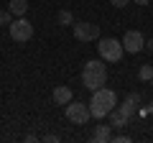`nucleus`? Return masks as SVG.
I'll return each instance as SVG.
<instances>
[{
	"instance_id": "dca6fc26",
	"label": "nucleus",
	"mask_w": 153,
	"mask_h": 143,
	"mask_svg": "<svg viewBox=\"0 0 153 143\" xmlns=\"http://www.w3.org/2000/svg\"><path fill=\"white\" fill-rule=\"evenodd\" d=\"M115 143H130V136H112Z\"/></svg>"
},
{
	"instance_id": "f257e3e1",
	"label": "nucleus",
	"mask_w": 153,
	"mask_h": 143,
	"mask_svg": "<svg viewBox=\"0 0 153 143\" xmlns=\"http://www.w3.org/2000/svg\"><path fill=\"white\" fill-rule=\"evenodd\" d=\"M112 107H117V95L112 92V89L107 87H100L92 92V100H89V112H92V118H107L110 110Z\"/></svg>"
},
{
	"instance_id": "aec40b11",
	"label": "nucleus",
	"mask_w": 153,
	"mask_h": 143,
	"mask_svg": "<svg viewBox=\"0 0 153 143\" xmlns=\"http://www.w3.org/2000/svg\"><path fill=\"white\" fill-rule=\"evenodd\" d=\"M133 3H138V5H148L151 0H133Z\"/></svg>"
},
{
	"instance_id": "4468645a",
	"label": "nucleus",
	"mask_w": 153,
	"mask_h": 143,
	"mask_svg": "<svg viewBox=\"0 0 153 143\" xmlns=\"http://www.w3.org/2000/svg\"><path fill=\"white\" fill-rule=\"evenodd\" d=\"M56 21H59V26H71V23H74V16H71L69 10H59Z\"/></svg>"
},
{
	"instance_id": "f03ea898",
	"label": "nucleus",
	"mask_w": 153,
	"mask_h": 143,
	"mask_svg": "<svg viewBox=\"0 0 153 143\" xmlns=\"http://www.w3.org/2000/svg\"><path fill=\"white\" fill-rule=\"evenodd\" d=\"M105 82H107V66H105L102 59H92L84 64L82 69V84L89 89V92H94V89L105 87Z\"/></svg>"
},
{
	"instance_id": "7ed1b4c3",
	"label": "nucleus",
	"mask_w": 153,
	"mask_h": 143,
	"mask_svg": "<svg viewBox=\"0 0 153 143\" xmlns=\"http://www.w3.org/2000/svg\"><path fill=\"white\" fill-rule=\"evenodd\" d=\"M97 54L102 61L117 64L123 59V54H125V49H123V41H117V39H100L97 41Z\"/></svg>"
},
{
	"instance_id": "ddd939ff",
	"label": "nucleus",
	"mask_w": 153,
	"mask_h": 143,
	"mask_svg": "<svg viewBox=\"0 0 153 143\" xmlns=\"http://www.w3.org/2000/svg\"><path fill=\"white\" fill-rule=\"evenodd\" d=\"M138 79H140V82H151V79H153V66L151 64H143L140 69H138Z\"/></svg>"
},
{
	"instance_id": "9d476101",
	"label": "nucleus",
	"mask_w": 153,
	"mask_h": 143,
	"mask_svg": "<svg viewBox=\"0 0 153 143\" xmlns=\"http://www.w3.org/2000/svg\"><path fill=\"white\" fill-rule=\"evenodd\" d=\"M107 118H110V125H112V128H123V125H128V123H130V118H128L120 107H112Z\"/></svg>"
},
{
	"instance_id": "6ab92c4d",
	"label": "nucleus",
	"mask_w": 153,
	"mask_h": 143,
	"mask_svg": "<svg viewBox=\"0 0 153 143\" xmlns=\"http://www.w3.org/2000/svg\"><path fill=\"white\" fill-rule=\"evenodd\" d=\"M146 49H148V51H153V39H148V41H146Z\"/></svg>"
},
{
	"instance_id": "a211bd4d",
	"label": "nucleus",
	"mask_w": 153,
	"mask_h": 143,
	"mask_svg": "<svg viewBox=\"0 0 153 143\" xmlns=\"http://www.w3.org/2000/svg\"><path fill=\"white\" fill-rule=\"evenodd\" d=\"M44 141H46V143H59V136H56V133H49Z\"/></svg>"
},
{
	"instance_id": "20e7f679",
	"label": "nucleus",
	"mask_w": 153,
	"mask_h": 143,
	"mask_svg": "<svg viewBox=\"0 0 153 143\" xmlns=\"http://www.w3.org/2000/svg\"><path fill=\"white\" fill-rule=\"evenodd\" d=\"M10 39L16 41V44H26V41H31V36H33V23L28 21V18H13L10 21Z\"/></svg>"
},
{
	"instance_id": "6e6552de",
	"label": "nucleus",
	"mask_w": 153,
	"mask_h": 143,
	"mask_svg": "<svg viewBox=\"0 0 153 143\" xmlns=\"http://www.w3.org/2000/svg\"><path fill=\"white\" fill-rule=\"evenodd\" d=\"M138 102H140V95H135V92H133V95H128V97L123 100V102L117 105V107H120V110H123V112H125V115L133 120V118H135V112H138Z\"/></svg>"
},
{
	"instance_id": "423d86ee",
	"label": "nucleus",
	"mask_w": 153,
	"mask_h": 143,
	"mask_svg": "<svg viewBox=\"0 0 153 143\" xmlns=\"http://www.w3.org/2000/svg\"><path fill=\"white\" fill-rule=\"evenodd\" d=\"M66 107V118H69L71 123H76V125H84V123L92 118V112H89V102H79V100H71V102L64 105Z\"/></svg>"
},
{
	"instance_id": "9b49d317",
	"label": "nucleus",
	"mask_w": 153,
	"mask_h": 143,
	"mask_svg": "<svg viewBox=\"0 0 153 143\" xmlns=\"http://www.w3.org/2000/svg\"><path fill=\"white\" fill-rule=\"evenodd\" d=\"M71 100H74V92H71L69 87L61 84V87L54 89V102H56V105H66V102H71Z\"/></svg>"
},
{
	"instance_id": "0eeeda50",
	"label": "nucleus",
	"mask_w": 153,
	"mask_h": 143,
	"mask_svg": "<svg viewBox=\"0 0 153 143\" xmlns=\"http://www.w3.org/2000/svg\"><path fill=\"white\" fill-rule=\"evenodd\" d=\"M123 49H125V54H138V51L146 49V36H143L140 31H128L125 36H123Z\"/></svg>"
},
{
	"instance_id": "412c9836",
	"label": "nucleus",
	"mask_w": 153,
	"mask_h": 143,
	"mask_svg": "<svg viewBox=\"0 0 153 143\" xmlns=\"http://www.w3.org/2000/svg\"><path fill=\"white\" fill-rule=\"evenodd\" d=\"M148 112H153V102H151V107H148Z\"/></svg>"
},
{
	"instance_id": "1a4fd4ad",
	"label": "nucleus",
	"mask_w": 153,
	"mask_h": 143,
	"mask_svg": "<svg viewBox=\"0 0 153 143\" xmlns=\"http://www.w3.org/2000/svg\"><path fill=\"white\" fill-rule=\"evenodd\" d=\"M92 141L94 143H107L112 141V125H97L92 130Z\"/></svg>"
},
{
	"instance_id": "f8f14e48",
	"label": "nucleus",
	"mask_w": 153,
	"mask_h": 143,
	"mask_svg": "<svg viewBox=\"0 0 153 143\" xmlns=\"http://www.w3.org/2000/svg\"><path fill=\"white\" fill-rule=\"evenodd\" d=\"M8 10L13 13V18L26 16V10H28V0H10V3H8Z\"/></svg>"
},
{
	"instance_id": "2eb2a0df",
	"label": "nucleus",
	"mask_w": 153,
	"mask_h": 143,
	"mask_svg": "<svg viewBox=\"0 0 153 143\" xmlns=\"http://www.w3.org/2000/svg\"><path fill=\"white\" fill-rule=\"evenodd\" d=\"M10 21H13L10 10H0V26H10Z\"/></svg>"
},
{
	"instance_id": "4be33fe9",
	"label": "nucleus",
	"mask_w": 153,
	"mask_h": 143,
	"mask_svg": "<svg viewBox=\"0 0 153 143\" xmlns=\"http://www.w3.org/2000/svg\"><path fill=\"white\" fill-rule=\"evenodd\" d=\"M151 87H153V79H151Z\"/></svg>"
},
{
	"instance_id": "39448f33",
	"label": "nucleus",
	"mask_w": 153,
	"mask_h": 143,
	"mask_svg": "<svg viewBox=\"0 0 153 143\" xmlns=\"http://www.w3.org/2000/svg\"><path fill=\"white\" fill-rule=\"evenodd\" d=\"M71 28H74V39L82 41V44H89V41H97L100 39V26H97V23L74 21V23H71Z\"/></svg>"
},
{
	"instance_id": "f3484780",
	"label": "nucleus",
	"mask_w": 153,
	"mask_h": 143,
	"mask_svg": "<svg viewBox=\"0 0 153 143\" xmlns=\"http://www.w3.org/2000/svg\"><path fill=\"white\" fill-rule=\"evenodd\" d=\"M110 3H112L115 8H125L128 3H133V0H110Z\"/></svg>"
}]
</instances>
